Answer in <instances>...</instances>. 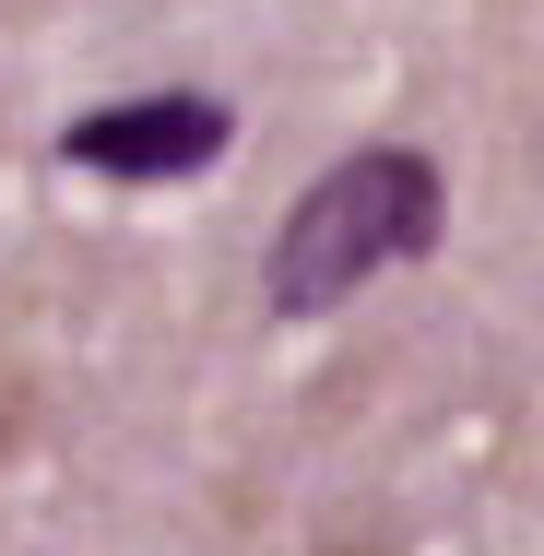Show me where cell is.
I'll return each instance as SVG.
<instances>
[{
  "mask_svg": "<svg viewBox=\"0 0 544 556\" xmlns=\"http://www.w3.org/2000/svg\"><path fill=\"white\" fill-rule=\"evenodd\" d=\"M450 225V178L427 142H355L296 190V214L261 261V308L273 320H331L355 308L379 273H415Z\"/></svg>",
  "mask_w": 544,
  "mask_h": 556,
  "instance_id": "1",
  "label": "cell"
},
{
  "mask_svg": "<svg viewBox=\"0 0 544 556\" xmlns=\"http://www.w3.org/2000/svg\"><path fill=\"white\" fill-rule=\"evenodd\" d=\"M237 154V108L202 84H154V96H107V108L60 118V166L118 178V190H178V178H214Z\"/></svg>",
  "mask_w": 544,
  "mask_h": 556,
  "instance_id": "2",
  "label": "cell"
}]
</instances>
